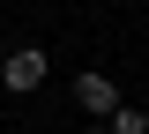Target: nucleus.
Instances as JSON below:
<instances>
[{
	"label": "nucleus",
	"mask_w": 149,
	"mask_h": 134,
	"mask_svg": "<svg viewBox=\"0 0 149 134\" xmlns=\"http://www.w3.org/2000/svg\"><path fill=\"white\" fill-rule=\"evenodd\" d=\"M37 82H45V45H22V52H8V67H0V90L30 97Z\"/></svg>",
	"instance_id": "f257e3e1"
},
{
	"label": "nucleus",
	"mask_w": 149,
	"mask_h": 134,
	"mask_svg": "<svg viewBox=\"0 0 149 134\" xmlns=\"http://www.w3.org/2000/svg\"><path fill=\"white\" fill-rule=\"evenodd\" d=\"M97 134H112V127H97Z\"/></svg>",
	"instance_id": "20e7f679"
},
{
	"label": "nucleus",
	"mask_w": 149,
	"mask_h": 134,
	"mask_svg": "<svg viewBox=\"0 0 149 134\" xmlns=\"http://www.w3.org/2000/svg\"><path fill=\"white\" fill-rule=\"evenodd\" d=\"M74 97H82V112H97V119H112V112H119V82H112V75H97V67H90V75H74Z\"/></svg>",
	"instance_id": "f03ea898"
},
{
	"label": "nucleus",
	"mask_w": 149,
	"mask_h": 134,
	"mask_svg": "<svg viewBox=\"0 0 149 134\" xmlns=\"http://www.w3.org/2000/svg\"><path fill=\"white\" fill-rule=\"evenodd\" d=\"M112 134H149V112H134V104H119V112H112Z\"/></svg>",
	"instance_id": "7ed1b4c3"
}]
</instances>
